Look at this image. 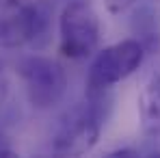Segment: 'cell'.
Here are the masks:
<instances>
[{
  "label": "cell",
  "instance_id": "1",
  "mask_svg": "<svg viewBox=\"0 0 160 158\" xmlns=\"http://www.w3.org/2000/svg\"><path fill=\"white\" fill-rule=\"evenodd\" d=\"M110 89L87 91V100L72 106L58 121L52 136V152L56 156H82L91 152L102 134L110 115Z\"/></svg>",
  "mask_w": 160,
  "mask_h": 158
},
{
  "label": "cell",
  "instance_id": "2",
  "mask_svg": "<svg viewBox=\"0 0 160 158\" xmlns=\"http://www.w3.org/2000/svg\"><path fill=\"white\" fill-rule=\"evenodd\" d=\"M52 24L48 0H0V48L37 43Z\"/></svg>",
  "mask_w": 160,
  "mask_h": 158
},
{
  "label": "cell",
  "instance_id": "3",
  "mask_svg": "<svg viewBox=\"0 0 160 158\" xmlns=\"http://www.w3.org/2000/svg\"><path fill=\"white\" fill-rule=\"evenodd\" d=\"M102 24L87 0H72L58 15V50L72 61H82L98 50Z\"/></svg>",
  "mask_w": 160,
  "mask_h": 158
},
{
  "label": "cell",
  "instance_id": "4",
  "mask_svg": "<svg viewBox=\"0 0 160 158\" xmlns=\"http://www.w3.org/2000/svg\"><path fill=\"white\" fill-rule=\"evenodd\" d=\"M147 48L141 39H123L95 54L89 74H87V91H104L112 84L126 80L143 65Z\"/></svg>",
  "mask_w": 160,
  "mask_h": 158
},
{
  "label": "cell",
  "instance_id": "5",
  "mask_svg": "<svg viewBox=\"0 0 160 158\" xmlns=\"http://www.w3.org/2000/svg\"><path fill=\"white\" fill-rule=\"evenodd\" d=\"M24 91L32 108L48 110L56 106L67 91V74L63 65L48 56H26L18 65Z\"/></svg>",
  "mask_w": 160,
  "mask_h": 158
},
{
  "label": "cell",
  "instance_id": "6",
  "mask_svg": "<svg viewBox=\"0 0 160 158\" xmlns=\"http://www.w3.org/2000/svg\"><path fill=\"white\" fill-rule=\"evenodd\" d=\"M141 130L149 139H160V74H154L138 93Z\"/></svg>",
  "mask_w": 160,
  "mask_h": 158
},
{
  "label": "cell",
  "instance_id": "7",
  "mask_svg": "<svg viewBox=\"0 0 160 158\" xmlns=\"http://www.w3.org/2000/svg\"><path fill=\"white\" fill-rule=\"evenodd\" d=\"M106 156L108 158H130V156H141V152L134 150V147H119L115 152H108Z\"/></svg>",
  "mask_w": 160,
  "mask_h": 158
},
{
  "label": "cell",
  "instance_id": "8",
  "mask_svg": "<svg viewBox=\"0 0 160 158\" xmlns=\"http://www.w3.org/2000/svg\"><path fill=\"white\" fill-rule=\"evenodd\" d=\"M11 156H18V154H15V150L11 147L9 139L0 132V158H11Z\"/></svg>",
  "mask_w": 160,
  "mask_h": 158
},
{
  "label": "cell",
  "instance_id": "9",
  "mask_svg": "<svg viewBox=\"0 0 160 158\" xmlns=\"http://www.w3.org/2000/svg\"><path fill=\"white\" fill-rule=\"evenodd\" d=\"M134 2H136V0H108V9H110L112 13H121V11H126Z\"/></svg>",
  "mask_w": 160,
  "mask_h": 158
}]
</instances>
